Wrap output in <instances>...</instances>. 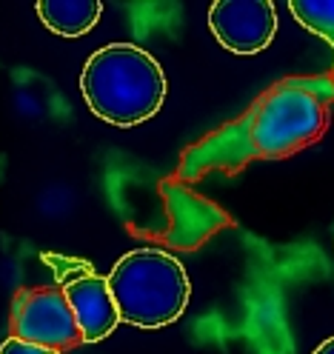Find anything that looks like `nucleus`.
Returning <instances> with one entry per match:
<instances>
[{"label": "nucleus", "instance_id": "obj_10", "mask_svg": "<svg viewBox=\"0 0 334 354\" xmlns=\"http://www.w3.org/2000/svg\"><path fill=\"white\" fill-rule=\"evenodd\" d=\"M315 354H334V337H328V340H323L317 348H315Z\"/></svg>", "mask_w": 334, "mask_h": 354}, {"label": "nucleus", "instance_id": "obj_1", "mask_svg": "<svg viewBox=\"0 0 334 354\" xmlns=\"http://www.w3.org/2000/svg\"><path fill=\"white\" fill-rule=\"evenodd\" d=\"M334 77H292L272 86L240 120L217 129L183 154L180 177L237 171L249 160L288 158L323 138Z\"/></svg>", "mask_w": 334, "mask_h": 354}, {"label": "nucleus", "instance_id": "obj_8", "mask_svg": "<svg viewBox=\"0 0 334 354\" xmlns=\"http://www.w3.org/2000/svg\"><path fill=\"white\" fill-rule=\"evenodd\" d=\"M288 9L300 20V26L334 46V0H292Z\"/></svg>", "mask_w": 334, "mask_h": 354}, {"label": "nucleus", "instance_id": "obj_7", "mask_svg": "<svg viewBox=\"0 0 334 354\" xmlns=\"http://www.w3.org/2000/svg\"><path fill=\"white\" fill-rule=\"evenodd\" d=\"M43 26L60 37H80L92 32L103 15L100 0H40L35 6Z\"/></svg>", "mask_w": 334, "mask_h": 354}, {"label": "nucleus", "instance_id": "obj_4", "mask_svg": "<svg viewBox=\"0 0 334 354\" xmlns=\"http://www.w3.org/2000/svg\"><path fill=\"white\" fill-rule=\"evenodd\" d=\"M9 328L12 337L52 351H66L83 343L72 306L63 289H55V286H49V289H20L12 303Z\"/></svg>", "mask_w": 334, "mask_h": 354}, {"label": "nucleus", "instance_id": "obj_9", "mask_svg": "<svg viewBox=\"0 0 334 354\" xmlns=\"http://www.w3.org/2000/svg\"><path fill=\"white\" fill-rule=\"evenodd\" d=\"M0 354H60V351H52V348H43V346H35V343H26V340L9 337L3 346H0Z\"/></svg>", "mask_w": 334, "mask_h": 354}, {"label": "nucleus", "instance_id": "obj_5", "mask_svg": "<svg viewBox=\"0 0 334 354\" xmlns=\"http://www.w3.org/2000/svg\"><path fill=\"white\" fill-rule=\"evenodd\" d=\"M209 29L234 55H257L277 35V12L269 0H217L209 9Z\"/></svg>", "mask_w": 334, "mask_h": 354}, {"label": "nucleus", "instance_id": "obj_6", "mask_svg": "<svg viewBox=\"0 0 334 354\" xmlns=\"http://www.w3.org/2000/svg\"><path fill=\"white\" fill-rule=\"evenodd\" d=\"M60 289L72 306V315H75V323L80 328L83 343H98L118 328V323H120L118 306L111 300L106 277L95 274L92 266H86V269H80L77 274L66 277Z\"/></svg>", "mask_w": 334, "mask_h": 354}, {"label": "nucleus", "instance_id": "obj_2", "mask_svg": "<svg viewBox=\"0 0 334 354\" xmlns=\"http://www.w3.org/2000/svg\"><path fill=\"white\" fill-rule=\"evenodd\" d=\"M80 92L95 118L111 126H138L163 106L166 75L135 43H109L86 60Z\"/></svg>", "mask_w": 334, "mask_h": 354}, {"label": "nucleus", "instance_id": "obj_3", "mask_svg": "<svg viewBox=\"0 0 334 354\" xmlns=\"http://www.w3.org/2000/svg\"><path fill=\"white\" fill-rule=\"evenodd\" d=\"M111 300L123 323L138 328H163L186 312L189 277L180 260L160 249H135L123 254L106 277Z\"/></svg>", "mask_w": 334, "mask_h": 354}]
</instances>
